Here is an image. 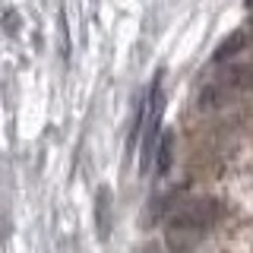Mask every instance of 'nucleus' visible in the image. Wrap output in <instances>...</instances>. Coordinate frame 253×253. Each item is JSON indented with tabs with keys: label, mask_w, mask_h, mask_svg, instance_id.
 <instances>
[{
	"label": "nucleus",
	"mask_w": 253,
	"mask_h": 253,
	"mask_svg": "<svg viewBox=\"0 0 253 253\" xmlns=\"http://www.w3.org/2000/svg\"><path fill=\"white\" fill-rule=\"evenodd\" d=\"M171 162H174V133H165L162 142H158V149H155V171L165 174L171 168Z\"/></svg>",
	"instance_id": "f03ea898"
},
{
	"label": "nucleus",
	"mask_w": 253,
	"mask_h": 253,
	"mask_svg": "<svg viewBox=\"0 0 253 253\" xmlns=\"http://www.w3.org/2000/svg\"><path fill=\"white\" fill-rule=\"evenodd\" d=\"M215 221H218V203H212V200H193V203L180 206V209L171 215V231L203 234V231H209Z\"/></svg>",
	"instance_id": "f257e3e1"
},
{
	"label": "nucleus",
	"mask_w": 253,
	"mask_h": 253,
	"mask_svg": "<svg viewBox=\"0 0 253 253\" xmlns=\"http://www.w3.org/2000/svg\"><path fill=\"white\" fill-rule=\"evenodd\" d=\"M250 3H253V0H250Z\"/></svg>",
	"instance_id": "20e7f679"
},
{
	"label": "nucleus",
	"mask_w": 253,
	"mask_h": 253,
	"mask_svg": "<svg viewBox=\"0 0 253 253\" xmlns=\"http://www.w3.org/2000/svg\"><path fill=\"white\" fill-rule=\"evenodd\" d=\"M244 42H247V35H244V32H234V35H231V38H228V42H225V44H221L218 51H215V60H225L228 54H234V51H237V47H241Z\"/></svg>",
	"instance_id": "7ed1b4c3"
}]
</instances>
